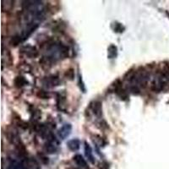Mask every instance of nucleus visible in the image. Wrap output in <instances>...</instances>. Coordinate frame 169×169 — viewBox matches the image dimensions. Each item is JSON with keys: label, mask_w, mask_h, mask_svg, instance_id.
I'll use <instances>...</instances> for the list:
<instances>
[{"label": "nucleus", "mask_w": 169, "mask_h": 169, "mask_svg": "<svg viewBox=\"0 0 169 169\" xmlns=\"http://www.w3.org/2000/svg\"><path fill=\"white\" fill-rule=\"evenodd\" d=\"M60 80L58 75H50L48 77H46L44 80V84L48 87H55L59 85Z\"/></svg>", "instance_id": "4"}, {"label": "nucleus", "mask_w": 169, "mask_h": 169, "mask_svg": "<svg viewBox=\"0 0 169 169\" xmlns=\"http://www.w3.org/2000/svg\"><path fill=\"white\" fill-rule=\"evenodd\" d=\"M74 161H75V163L77 164V166L80 169H88V165L87 162L86 161V160L84 159V157L81 155H75L74 157Z\"/></svg>", "instance_id": "7"}, {"label": "nucleus", "mask_w": 169, "mask_h": 169, "mask_svg": "<svg viewBox=\"0 0 169 169\" xmlns=\"http://www.w3.org/2000/svg\"><path fill=\"white\" fill-rule=\"evenodd\" d=\"M90 112L96 116L97 118H101L102 116V106L101 102L99 101H92L89 106Z\"/></svg>", "instance_id": "1"}, {"label": "nucleus", "mask_w": 169, "mask_h": 169, "mask_svg": "<svg viewBox=\"0 0 169 169\" xmlns=\"http://www.w3.org/2000/svg\"><path fill=\"white\" fill-rule=\"evenodd\" d=\"M37 96L41 98V99H48L50 97V94L48 92V91H46V90H40L38 92H37Z\"/></svg>", "instance_id": "16"}, {"label": "nucleus", "mask_w": 169, "mask_h": 169, "mask_svg": "<svg viewBox=\"0 0 169 169\" xmlns=\"http://www.w3.org/2000/svg\"><path fill=\"white\" fill-rule=\"evenodd\" d=\"M22 41H24V40H23V38H22L21 36H14V37H13L11 38V40H10V44H11L13 47H16V46H18L19 44H20V42H22Z\"/></svg>", "instance_id": "14"}, {"label": "nucleus", "mask_w": 169, "mask_h": 169, "mask_svg": "<svg viewBox=\"0 0 169 169\" xmlns=\"http://www.w3.org/2000/svg\"><path fill=\"white\" fill-rule=\"evenodd\" d=\"M71 131H72V125L70 123H66L59 129L58 135L61 139H64L71 134Z\"/></svg>", "instance_id": "3"}, {"label": "nucleus", "mask_w": 169, "mask_h": 169, "mask_svg": "<svg viewBox=\"0 0 169 169\" xmlns=\"http://www.w3.org/2000/svg\"><path fill=\"white\" fill-rule=\"evenodd\" d=\"M20 69L23 70L24 72H29V70H30V66H29V65H27V64L21 65V66H20Z\"/></svg>", "instance_id": "21"}, {"label": "nucleus", "mask_w": 169, "mask_h": 169, "mask_svg": "<svg viewBox=\"0 0 169 169\" xmlns=\"http://www.w3.org/2000/svg\"><path fill=\"white\" fill-rule=\"evenodd\" d=\"M117 56H118V48L115 45L111 44L108 48V59H115Z\"/></svg>", "instance_id": "11"}, {"label": "nucleus", "mask_w": 169, "mask_h": 169, "mask_svg": "<svg viewBox=\"0 0 169 169\" xmlns=\"http://www.w3.org/2000/svg\"><path fill=\"white\" fill-rule=\"evenodd\" d=\"M38 157H39V158H40L41 161L43 163V164H48V158L44 155V154H38Z\"/></svg>", "instance_id": "19"}, {"label": "nucleus", "mask_w": 169, "mask_h": 169, "mask_svg": "<svg viewBox=\"0 0 169 169\" xmlns=\"http://www.w3.org/2000/svg\"><path fill=\"white\" fill-rule=\"evenodd\" d=\"M112 27L113 31L114 32H117V33H122V32H123V30H125V27L121 23H119V22L112 23Z\"/></svg>", "instance_id": "13"}, {"label": "nucleus", "mask_w": 169, "mask_h": 169, "mask_svg": "<svg viewBox=\"0 0 169 169\" xmlns=\"http://www.w3.org/2000/svg\"><path fill=\"white\" fill-rule=\"evenodd\" d=\"M39 63H40V65L43 70H48L52 65V61L50 59L48 56H44L40 59Z\"/></svg>", "instance_id": "9"}, {"label": "nucleus", "mask_w": 169, "mask_h": 169, "mask_svg": "<svg viewBox=\"0 0 169 169\" xmlns=\"http://www.w3.org/2000/svg\"><path fill=\"white\" fill-rule=\"evenodd\" d=\"M66 102V93L64 91H62L58 93L57 95V107L59 110H64Z\"/></svg>", "instance_id": "6"}, {"label": "nucleus", "mask_w": 169, "mask_h": 169, "mask_svg": "<svg viewBox=\"0 0 169 169\" xmlns=\"http://www.w3.org/2000/svg\"><path fill=\"white\" fill-rule=\"evenodd\" d=\"M64 77L69 80H73L74 79V69H69L65 71Z\"/></svg>", "instance_id": "15"}, {"label": "nucleus", "mask_w": 169, "mask_h": 169, "mask_svg": "<svg viewBox=\"0 0 169 169\" xmlns=\"http://www.w3.org/2000/svg\"><path fill=\"white\" fill-rule=\"evenodd\" d=\"M67 146L71 151H77L80 147V141L78 139H70L67 143Z\"/></svg>", "instance_id": "8"}, {"label": "nucleus", "mask_w": 169, "mask_h": 169, "mask_svg": "<svg viewBox=\"0 0 169 169\" xmlns=\"http://www.w3.org/2000/svg\"><path fill=\"white\" fill-rule=\"evenodd\" d=\"M14 85H15V86L18 87V88H22L23 86L28 85V81L26 80L25 77L19 75V76H17V77L14 79Z\"/></svg>", "instance_id": "12"}, {"label": "nucleus", "mask_w": 169, "mask_h": 169, "mask_svg": "<svg viewBox=\"0 0 169 169\" xmlns=\"http://www.w3.org/2000/svg\"><path fill=\"white\" fill-rule=\"evenodd\" d=\"M20 52L22 53H24L26 56L29 57L30 59H35L38 56V51L37 49L33 47V46H30V45H27V46H24L21 49Z\"/></svg>", "instance_id": "2"}, {"label": "nucleus", "mask_w": 169, "mask_h": 169, "mask_svg": "<svg viewBox=\"0 0 169 169\" xmlns=\"http://www.w3.org/2000/svg\"><path fill=\"white\" fill-rule=\"evenodd\" d=\"M129 91L134 94V95H139L140 93V90H139V88L138 86H131L129 87Z\"/></svg>", "instance_id": "18"}, {"label": "nucleus", "mask_w": 169, "mask_h": 169, "mask_svg": "<svg viewBox=\"0 0 169 169\" xmlns=\"http://www.w3.org/2000/svg\"><path fill=\"white\" fill-rule=\"evenodd\" d=\"M85 153H86V157L88 158L90 161L91 163H95V159H94V157H93L91 147L90 146L89 144L86 143V142H85Z\"/></svg>", "instance_id": "10"}, {"label": "nucleus", "mask_w": 169, "mask_h": 169, "mask_svg": "<svg viewBox=\"0 0 169 169\" xmlns=\"http://www.w3.org/2000/svg\"><path fill=\"white\" fill-rule=\"evenodd\" d=\"M79 86H80V90L83 91V92H86V87H85V85L82 81V77L79 75Z\"/></svg>", "instance_id": "20"}, {"label": "nucleus", "mask_w": 169, "mask_h": 169, "mask_svg": "<svg viewBox=\"0 0 169 169\" xmlns=\"http://www.w3.org/2000/svg\"><path fill=\"white\" fill-rule=\"evenodd\" d=\"M58 145H59L58 140L57 141H48L44 146V150L46 153H48V154L55 153L58 150Z\"/></svg>", "instance_id": "5"}, {"label": "nucleus", "mask_w": 169, "mask_h": 169, "mask_svg": "<svg viewBox=\"0 0 169 169\" xmlns=\"http://www.w3.org/2000/svg\"><path fill=\"white\" fill-rule=\"evenodd\" d=\"M92 139H93V142L95 144H97V146H103L105 145V142H104L103 139L99 135H95Z\"/></svg>", "instance_id": "17"}]
</instances>
